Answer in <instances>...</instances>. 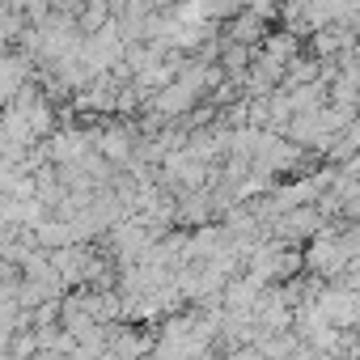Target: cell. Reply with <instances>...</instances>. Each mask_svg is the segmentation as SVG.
I'll return each instance as SVG.
<instances>
[{
  "label": "cell",
  "instance_id": "obj_2",
  "mask_svg": "<svg viewBox=\"0 0 360 360\" xmlns=\"http://www.w3.org/2000/svg\"><path fill=\"white\" fill-rule=\"evenodd\" d=\"M18 89H26V85H22V56H9V60H5V94L18 98Z\"/></svg>",
  "mask_w": 360,
  "mask_h": 360
},
{
  "label": "cell",
  "instance_id": "obj_3",
  "mask_svg": "<svg viewBox=\"0 0 360 360\" xmlns=\"http://www.w3.org/2000/svg\"><path fill=\"white\" fill-rule=\"evenodd\" d=\"M56 5V13H72V18H81L85 9H89V0H51Z\"/></svg>",
  "mask_w": 360,
  "mask_h": 360
},
{
  "label": "cell",
  "instance_id": "obj_1",
  "mask_svg": "<svg viewBox=\"0 0 360 360\" xmlns=\"http://www.w3.org/2000/svg\"><path fill=\"white\" fill-rule=\"evenodd\" d=\"M267 18L259 13V9H242V13H233L229 18V26H225V39H233V43H267Z\"/></svg>",
  "mask_w": 360,
  "mask_h": 360
}]
</instances>
